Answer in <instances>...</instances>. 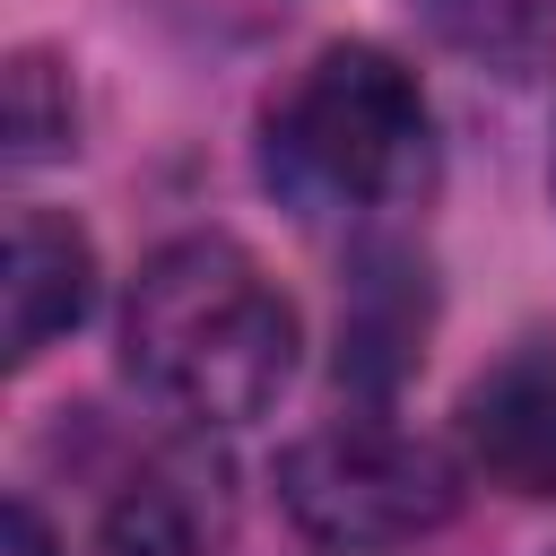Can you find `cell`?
<instances>
[{
  "mask_svg": "<svg viewBox=\"0 0 556 556\" xmlns=\"http://www.w3.org/2000/svg\"><path fill=\"white\" fill-rule=\"evenodd\" d=\"M122 365L165 417L243 426L295 374V304L243 243L182 235L148 252L122 295Z\"/></svg>",
  "mask_w": 556,
  "mask_h": 556,
  "instance_id": "1",
  "label": "cell"
},
{
  "mask_svg": "<svg viewBox=\"0 0 556 556\" xmlns=\"http://www.w3.org/2000/svg\"><path fill=\"white\" fill-rule=\"evenodd\" d=\"M434 174V113L374 43H330L269 104V182L304 208H408Z\"/></svg>",
  "mask_w": 556,
  "mask_h": 556,
  "instance_id": "2",
  "label": "cell"
},
{
  "mask_svg": "<svg viewBox=\"0 0 556 556\" xmlns=\"http://www.w3.org/2000/svg\"><path fill=\"white\" fill-rule=\"evenodd\" d=\"M278 504L330 556H391L452 521L460 469L391 417H330L278 452Z\"/></svg>",
  "mask_w": 556,
  "mask_h": 556,
  "instance_id": "3",
  "label": "cell"
},
{
  "mask_svg": "<svg viewBox=\"0 0 556 556\" xmlns=\"http://www.w3.org/2000/svg\"><path fill=\"white\" fill-rule=\"evenodd\" d=\"M460 460L504 495H556V348H513L460 391Z\"/></svg>",
  "mask_w": 556,
  "mask_h": 556,
  "instance_id": "4",
  "label": "cell"
},
{
  "mask_svg": "<svg viewBox=\"0 0 556 556\" xmlns=\"http://www.w3.org/2000/svg\"><path fill=\"white\" fill-rule=\"evenodd\" d=\"M9 365H35L61 330H78V313L96 304V243L52 217V208H17L9 217Z\"/></svg>",
  "mask_w": 556,
  "mask_h": 556,
  "instance_id": "5",
  "label": "cell"
},
{
  "mask_svg": "<svg viewBox=\"0 0 556 556\" xmlns=\"http://www.w3.org/2000/svg\"><path fill=\"white\" fill-rule=\"evenodd\" d=\"M226 478L200 460H156L104 504V556H217Z\"/></svg>",
  "mask_w": 556,
  "mask_h": 556,
  "instance_id": "6",
  "label": "cell"
},
{
  "mask_svg": "<svg viewBox=\"0 0 556 556\" xmlns=\"http://www.w3.org/2000/svg\"><path fill=\"white\" fill-rule=\"evenodd\" d=\"M417 330H426V295L408 287V261H374L339 313V382L391 391L417 365Z\"/></svg>",
  "mask_w": 556,
  "mask_h": 556,
  "instance_id": "7",
  "label": "cell"
},
{
  "mask_svg": "<svg viewBox=\"0 0 556 556\" xmlns=\"http://www.w3.org/2000/svg\"><path fill=\"white\" fill-rule=\"evenodd\" d=\"M61 148H70V78L43 52H26L9 70V156L35 165V156H61Z\"/></svg>",
  "mask_w": 556,
  "mask_h": 556,
  "instance_id": "8",
  "label": "cell"
},
{
  "mask_svg": "<svg viewBox=\"0 0 556 556\" xmlns=\"http://www.w3.org/2000/svg\"><path fill=\"white\" fill-rule=\"evenodd\" d=\"M9 556H61V547H52V521H43L26 495H9Z\"/></svg>",
  "mask_w": 556,
  "mask_h": 556,
  "instance_id": "9",
  "label": "cell"
},
{
  "mask_svg": "<svg viewBox=\"0 0 556 556\" xmlns=\"http://www.w3.org/2000/svg\"><path fill=\"white\" fill-rule=\"evenodd\" d=\"M547 191H556V156H547Z\"/></svg>",
  "mask_w": 556,
  "mask_h": 556,
  "instance_id": "10",
  "label": "cell"
}]
</instances>
